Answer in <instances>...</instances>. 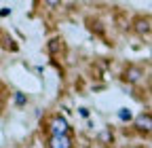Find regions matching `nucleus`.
I'll return each instance as SVG.
<instances>
[{
  "mask_svg": "<svg viewBox=\"0 0 152 148\" xmlns=\"http://www.w3.org/2000/svg\"><path fill=\"white\" fill-rule=\"evenodd\" d=\"M135 129L137 131H142V133H148V131H152V116L150 114H140L137 119H135Z\"/></svg>",
  "mask_w": 152,
  "mask_h": 148,
  "instance_id": "obj_2",
  "label": "nucleus"
},
{
  "mask_svg": "<svg viewBox=\"0 0 152 148\" xmlns=\"http://www.w3.org/2000/svg\"><path fill=\"white\" fill-rule=\"evenodd\" d=\"M140 76H142V70H137V68H131V70H127V81L135 83V81H140Z\"/></svg>",
  "mask_w": 152,
  "mask_h": 148,
  "instance_id": "obj_4",
  "label": "nucleus"
},
{
  "mask_svg": "<svg viewBox=\"0 0 152 148\" xmlns=\"http://www.w3.org/2000/svg\"><path fill=\"white\" fill-rule=\"evenodd\" d=\"M137 32H148V21H144V19H137Z\"/></svg>",
  "mask_w": 152,
  "mask_h": 148,
  "instance_id": "obj_7",
  "label": "nucleus"
},
{
  "mask_svg": "<svg viewBox=\"0 0 152 148\" xmlns=\"http://www.w3.org/2000/svg\"><path fill=\"white\" fill-rule=\"evenodd\" d=\"M110 138H112V133H110V131H104V133L99 136V140H102V142H108Z\"/></svg>",
  "mask_w": 152,
  "mask_h": 148,
  "instance_id": "obj_8",
  "label": "nucleus"
},
{
  "mask_svg": "<svg viewBox=\"0 0 152 148\" xmlns=\"http://www.w3.org/2000/svg\"><path fill=\"white\" fill-rule=\"evenodd\" d=\"M9 13H11V9H9V7H2V9H0V15H2V17H7Z\"/></svg>",
  "mask_w": 152,
  "mask_h": 148,
  "instance_id": "obj_9",
  "label": "nucleus"
},
{
  "mask_svg": "<svg viewBox=\"0 0 152 148\" xmlns=\"http://www.w3.org/2000/svg\"><path fill=\"white\" fill-rule=\"evenodd\" d=\"M26 102H28V100H26V95H23V93H19V91H17V93H15V104H17V106H23Z\"/></svg>",
  "mask_w": 152,
  "mask_h": 148,
  "instance_id": "obj_6",
  "label": "nucleus"
},
{
  "mask_svg": "<svg viewBox=\"0 0 152 148\" xmlns=\"http://www.w3.org/2000/svg\"><path fill=\"white\" fill-rule=\"evenodd\" d=\"M49 131H51V138H55V136H68L70 125H68V121L64 116H55L51 121V125H49Z\"/></svg>",
  "mask_w": 152,
  "mask_h": 148,
  "instance_id": "obj_1",
  "label": "nucleus"
},
{
  "mask_svg": "<svg viewBox=\"0 0 152 148\" xmlns=\"http://www.w3.org/2000/svg\"><path fill=\"white\" fill-rule=\"evenodd\" d=\"M49 148H72V140L68 136H55L49 140Z\"/></svg>",
  "mask_w": 152,
  "mask_h": 148,
  "instance_id": "obj_3",
  "label": "nucleus"
},
{
  "mask_svg": "<svg viewBox=\"0 0 152 148\" xmlns=\"http://www.w3.org/2000/svg\"><path fill=\"white\" fill-rule=\"evenodd\" d=\"M118 119H121V121H129V119H131V110H129V108H121V110H118Z\"/></svg>",
  "mask_w": 152,
  "mask_h": 148,
  "instance_id": "obj_5",
  "label": "nucleus"
}]
</instances>
